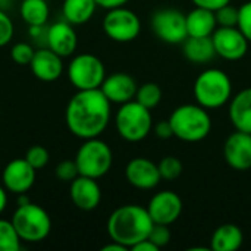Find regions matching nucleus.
I'll return each mask as SVG.
<instances>
[{
  "mask_svg": "<svg viewBox=\"0 0 251 251\" xmlns=\"http://www.w3.org/2000/svg\"><path fill=\"white\" fill-rule=\"evenodd\" d=\"M191 1L199 7H204V9H209L213 12H216L222 6L231 3V0H191Z\"/></svg>",
  "mask_w": 251,
  "mask_h": 251,
  "instance_id": "e433bc0d",
  "label": "nucleus"
},
{
  "mask_svg": "<svg viewBox=\"0 0 251 251\" xmlns=\"http://www.w3.org/2000/svg\"><path fill=\"white\" fill-rule=\"evenodd\" d=\"M10 221L22 243H41L51 231L50 215L46 209L32 201L18 204Z\"/></svg>",
  "mask_w": 251,
  "mask_h": 251,
  "instance_id": "39448f33",
  "label": "nucleus"
},
{
  "mask_svg": "<svg viewBox=\"0 0 251 251\" xmlns=\"http://www.w3.org/2000/svg\"><path fill=\"white\" fill-rule=\"evenodd\" d=\"M126 181L138 190H153L162 181L159 166L146 157H135L125 168Z\"/></svg>",
  "mask_w": 251,
  "mask_h": 251,
  "instance_id": "dca6fc26",
  "label": "nucleus"
},
{
  "mask_svg": "<svg viewBox=\"0 0 251 251\" xmlns=\"http://www.w3.org/2000/svg\"><path fill=\"white\" fill-rule=\"evenodd\" d=\"M104 34L116 43L134 41L141 31V21L135 12L125 6L109 9L103 19Z\"/></svg>",
  "mask_w": 251,
  "mask_h": 251,
  "instance_id": "1a4fd4ad",
  "label": "nucleus"
},
{
  "mask_svg": "<svg viewBox=\"0 0 251 251\" xmlns=\"http://www.w3.org/2000/svg\"><path fill=\"white\" fill-rule=\"evenodd\" d=\"M100 90L103 91V94L107 97L110 103L124 104L135 99L138 85L129 74L115 72V74L106 75Z\"/></svg>",
  "mask_w": 251,
  "mask_h": 251,
  "instance_id": "a211bd4d",
  "label": "nucleus"
},
{
  "mask_svg": "<svg viewBox=\"0 0 251 251\" xmlns=\"http://www.w3.org/2000/svg\"><path fill=\"white\" fill-rule=\"evenodd\" d=\"M22 240L19 238L12 221L0 218V251H19Z\"/></svg>",
  "mask_w": 251,
  "mask_h": 251,
  "instance_id": "a878e982",
  "label": "nucleus"
},
{
  "mask_svg": "<svg viewBox=\"0 0 251 251\" xmlns=\"http://www.w3.org/2000/svg\"><path fill=\"white\" fill-rule=\"evenodd\" d=\"M153 131L162 140H168V138H172L174 137V131H172V125H171L169 119L168 121H159L153 126Z\"/></svg>",
  "mask_w": 251,
  "mask_h": 251,
  "instance_id": "c9c22d12",
  "label": "nucleus"
},
{
  "mask_svg": "<svg viewBox=\"0 0 251 251\" xmlns=\"http://www.w3.org/2000/svg\"><path fill=\"white\" fill-rule=\"evenodd\" d=\"M75 163L78 166L79 175L99 179L110 171L113 153L110 146L99 137L88 138L84 140L78 149L75 154Z\"/></svg>",
  "mask_w": 251,
  "mask_h": 251,
  "instance_id": "0eeeda50",
  "label": "nucleus"
},
{
  "mask_svg": "<svg viewBox=\"0 0 251 251\" xmlns=\"http://www.w3.org/2000/svg\"><path fill=\"white\" fill-rule=\"evenodd\" d=\"M9 3H12V0H0V9H6L9 6Z\"/></svg>",
  "mask_w": 251,
  "mask_h": 251,
  "instance_id": "79ce46f5",
  "label": "nucleus"
},
{
  "mask_svg": "<svg viewBox=\"0 0 251 251\" xmlns=\"http://www.w3.org/2000/svg\"><path fill=\"white\" fill-rule=\"evenodd\" d=\"M182 51L191 63L203 65L216 56L215 44L210 37H187L182 43Z\"/></svg>",
  "mask_w": 251,
  "mask_h": 251,
  "instance_id": "4be33fe9",
  "label": "nucleus"
},
{
  "mask_svg": "<svg viewBox=\"0 0 251 251\" xmlns=\"http://www.w3.org/2000/svg\"><path fill=\"white\" fill-rule=\"evenodd\" d=\"M171 237H172V234H171L169 225H162V224H154L149 234V240L151 243H154L159 249L168 246L171 241Z\"/></svg>",
  "mask_w": 251,
  "mask_h": 251,
  "instance_id": "473e14b6",
  "label": "nucleus"
},
{
  "mask_svg": "<svg viewBox=\"0 0 251 251\" xmlns=\"http://www.w3.org/2000/svg\"><path fill=\"white\" fill-rule=\"evenodd\" d=\"M174 137L187 143L203 141L212 131V119L203 106L181 104L169 116Z\"/></svg>",
  "mask_w": 251,
  "mask_h": 251,
  "instance_id": "7ed1b4c3",
  "label": "nucleus"
},
{
  "mask_svg": "<svg viewBox=\"0 0 251 251\" xmlns=\"http://www.w3.org/2000/svg\"><path fill=\"white\" fill-rule=\"evenodd\" d=\"M7 206V190L3 187V184H0V215L4 212Z\"/></svg>",
  "mask_w": 251,
  "mask_h": 251,
  "instance_id": "ea45409f",
  "label": "nucleus"
},
{
  "mask_svg": "<svg viewBox=\"0 0 251 251\" xmlns=\"http://www.w3.org/2000/svg\"><path fill=\"white\" fill-rule=\"evenodd\" d=\"M216 54L226 60H240L249 50V40L238 26H218L212 34Z\"/></svg>",
  "mask_w": 251,
  "mask_h": 251,
  "instance_id": "9b49d317",
  "label": "nucleus"
},
{
  "mask_svg": "<svg viewBox=\"0 0 251 251\" xmlns=\"http://www.w3.org/2000/svg\"><path fill=\"white\" fill-rule=\"evenodd\" d=\"M218 26H237L238 25V9L231 6V3L219 7L216 12Z\"/></svg>",
  "mask_w": 251,
  "mask_h": 251,
  "instance_id": "7c9ffc66",
  "label": "nucleus"
},
{
  "mask_svg": "<svg viewBox=\"0 0 251 251\" xmlns=\"http://www.w3.org/2000/svg\"><path fill=\"white\" fill-rule=\"evenodd\" d=\"M135 100L147 109H154L162 100V90L156 82H146L138 87Z\"/></svg>",
  "mask_w": 251,
  "mask_h": 251,
  "instance_id": "bb28decb",
  "label": "nucleus"
},
{
  "mask_svg": "<svg viewBox=\"0 0 251 251\" xmlns=\"http://www.w3.org/2000/svg\"><path fill=\"white\" fill-rule=\"evenodd\" d=\"M35 169L25 160V157L10 160L1 172L3 187L16 196L28 193L35 184Z\"/></svg>",
  "mask_w": 251,
  "mask_h": 251,
  "instance_id": "f8f14e48",
  "label": "nucleus"
},
{
  "mask_svg": "<svg viewBox=\"0 0 251 251\" xmlns=\"http://www.w3.org/2000/svg\"><path fill=\"white\" fill-rule=\"evenodd\" d=\"M110 106L100 88L76 90L65 110L68 129L81 140L100 137L110 122Z\"/></svg>",
  "mask_w": 251,
  "mask_h": 251,
  "instance_id": "f257e3e1",
  "label": "nucleus"
},
{
  "mask_svg": "<svg viewBox=\"0 0 251 251\" xmlns=\"http://www.w3.org/2000/svg\"><path fill=\"white\" fill-rule=\"evenodd\" d=\"M54 175L59 181L71 184L79 175L75 159L74 160H62L60 163H57V166L54 169Z\"/></svg>",
  "mask_w": 251,
  "mask_h": 251,
  "instance_id": "2f4dec72",
  "label": "nucleus"
},
{
  "mask_svg": "<svg viewBox=\"0 0 251 251\" xmlns=\"http://www.w3.org/2000/svg\"><path fill=\"white\" fill-rule=\"evenodd\" d=\"M62 59V56H59L49 47H40L34 53L29 69L37 79L43 82H53L59 79L63 74Z\"/></svg>",
  "mask_w": 251,
  "mask_h": 251,
  "instance_id": "6ab92c4d",
  "label": "nucleus"
},
{
  "mask_svg": "<svg viewBox=\"0 0 251 251\" xmlns=\"http://www.w3.org/2000/svg\"><path fill=\"white\" fill-rule=\"evenodd\" d=\"M112 241V240H110ZM128 249L125 247V246H122V244H119V243H116V241H112L110 244H107V246H104V247H101V251H126Z\"/></svg>",
  "mask_w": 251,
  "mask_h": 251,
  "instance_id": "a19ab883",
  "label": "nucleus"
},
{
  "mask_svg": "<svg viewBox=\"0 0 251 251\" xmlns=\"http://www.w3.org/2000/svg\"><path fill=\"white\" fill-rule=\"evenodd\" d=\"M188 37H210L218 28L216 15L213 10L196 6L185 15Z\"/></svg>",
  "mask_w": 251,
  "mask_h": 251,
  "instance_id": "412c9836",
  "label": "nucleus"
},
{
  "mask_svg": "<svg viewBox=\"0 0 251 251\" xmlns=\"http://www.w3.org/2000/svg\"><path fill=\"white\" fill-rule=\"evenodd\" d=\"M15 34V26L10 16L0 9V47H4L10 43Z\"/></svg>",
  "mask_w": 251,
  "mask_h": 251,
  "instance_id": "72a5a7b5",
  "label": "nucleus"
},
{
  "mask_svg": "<svg viewBox=\"0 0 251 251\" xmlns=\"http://www.w3.org/2000/svg\"><path fill=\"white\" fill-rule=\"evenodd\" d=\"M69 197L76 209L90 212L99 207L101 201V188L97 179L78 175L69 185Z\"/></svg>",
  "mask_w": 251,
  "mask_h": 251,
  "instance_id": "2eb2a0df",
  "label": "nucleus"
},
{
  "mask_svg": "<svg viewBox=\"0 0 251 251\" xmlns=\"http://www.w3.org/2000/svg\"><path fill=\"white\" fill-rule=\"evenodd\" d=\"M97 7L96 0H63L62 16L72 25H82L93 18Z\"/></svg>",
  "mask_w": 251,
  "mask_h": 251,
  "instance_id": "b1692460",
  "label": "nucleus"
},
{
  "mask_svg": "<svg viewBox=\"0 0 251 251\" xmlns=\"http://www.w3.org/2000/svg\"><path fill=\"white\" fill-rule=\"evenodd\" d=\"M115 125L121 138L128 143H138L147 138L153 129V118L150 109L134 99L121 104L115 116Z\"/></svg>",
  "mask_w": 251,
  "mask_h": 251,
  "instance_id": "423d86ee",
  "label": "nucleus"
},
{
  "mask_svg": "<svg viewBox=\"0 0 251 251\" xmlns=\"http://www.w3.org/2000/svg\"><path fill=\"white\" fill-rule=\"evenodd\" d=\"M25 160L35 169V171H40L43 168L47 166L49 160H50V154L47 151L46 147L43 146H31L26 153H25Z\"/></svg>",
  "mask_w": 251,
  "mask_h": 251,
  "instance_id": "c756f323",
  "label": "nucleus"
},
{
  "mask_svg": "<svg viewBox=\"0 0 251 251\" xmlns=\"http://www.w3.org/2000/svg\"><path fill=\"white\" fill-rule=\"evenodd\" d=\"M238 29L246 35V38L251 43V0L246 1L238 9Z\"/></svg>",
  "mask_w": 251,
  "mask_h": 251,
  "instance_id": "f704fd0d",
  "label": "nucleus"
},
{
  "mask_svg": "<svg viewBox=\"0 0 251 251\" xmlns=\"http://www.w3.org/2000/svg\"><path fill=\"white\" fill-rule=\"evenodd\" d=\"M224 157L235 171L251 169V134L235 129L224 144Z\"/></svg>",
  "mask_w": 251,
  "mask_h": 251,
  "instance_id": "4468645a",
  "label": "nucleus"
},
{
  "mask_svg": "<svg viewBox=\"0 0 251 251\" xmlns=\"http://www.w3.org/2000/svg\"><path fill=\"white\" fill-rule=\"evenodd\" d=\"M229 119L235 129L251 134V87L231 97Z\"/></svg>",
  "mask_w": 251,
  "mask_h": 251,
  "instance_id": "aec40b11",
  "label": "nucleus"
},
{
  "mask_svg": "<svg viewBox=\"0 0 251 251\" xmlns=\"http://www.w3.org/2000/svg\"><path fill=\"white\" fill-rule=\"evenodd\" d=\"M157 166H159V172H160L162 179H166V181H175L176 178L181 176L182 169H184L182 162L175 156L163 157Z\"/></svg>",
  "mask_w": 251,
  "mask_h": 251,
  "instance_id": "cd10ccee",
  "label": "nucleus"
},
{
  "mask_svg": "<svg viewBox=\"0 0 251 251\" xmlns=\"http://www.w3.org/2000/svg\"><path fill=\"white\" fill-rule=\"evenodd\" d=\"M106 78V68L100 57L91 53H79L68 66V79L76 90L100 88Z\"/></svg>",
  "mask_w": 251,
  "mask_h": 251,
  "instance_id": "6e6552de",
  "label": "nucleus"
},
{
  "mask_svg": "<svg viewBox=\"0 0 251 251\" xmlns=\"http://www.w3.org/2000/svg\"><path fill=\"white\" fill-rule=\"evenodd\" d=\"M46 47L62 57L72 56L78 47V35L74 25L63 19L47 26Z\"/></svg>",
  "mask_w": 251,
  "mask_h": 251,
  "instance_id": "f3484780",
  "label": "nucleus"
},
{
  "mask_svg": "<svg viewBox=\"0 0 251 251\" xmlns=\"http://www.w3.org/2000/svg\"><path fill=\"white\" fill-rule=\"evenodd\" d=\"M151 221L147 207L140 204H124L115 209L107 219V234L112 241H116L126 249H132L137 243L149 238Z\"/></svg>",
  "mask_w": 251,
  "mask_h": 251,
  "instance_id": "f03ea898",
  "label": "nucleus"
},
{
  "mask_svg": "<svg viewBox=\"0 0 251 251\" xmlns=\"http://www.w3.org/2000/svg\"><path fill=\"white\" fill-rule=\"evenodd\" d=\"M194 97L204 109H219L232 97V82L226 72L216 68L203 71L193 87Z\"/></svg>",
  "mask_w": 251,
  "mask_h": 251,
  "instance_id": "20e7f679",
  "label": "nucleus"
},
{
  "mask_svg": "<svg viewBox=\"0 0 251 251\" xmlns=\"http://www.w3.org/2000/svg\"><path fill=\"white\" fill-rule=\"evenodd\" d=\"M131 250L132 251H159V247H157L154 243H151L149 238H146V240H143V241L137 243Z\"/></svg>",
  "mask_w": 251,
  "mask_h": 251,
  "instance_id": "4c0bfd02",
  "label": "nucleus"
},
{
  "mask_svg": "<svg viewBox=\"0 0 251 251\" xmlns=\"http://www.w3.org/2000/svg\"><path fill=\"white\" fill-rule=\"evenodd\" d=\"M147 210L154 224L172 225L182 213V200L176 193L165 190L151 197Z\"/></svg>",
  "mask_w": 251,
  "mask_h": 251,
  "instance_id": "ddd939ff",
  "label": "nucleus"
},
{
  "mask_svg": "<svg viewBox=\"0 0 251 251\" xmlns=\"http://www.w3.org/2000/svg\"><path fill=\"white\" fill-rule=\"evenodd\" d=\"M244 234L235 224H224L218 226L210 240V250L235 251L243 246Z\"/></svg>",
  "mask_w": 251,
  "mask_h": 251,
  "instance_id": "5701e85b",
  "label": "nucleus"
},
{
  "mask_svg": "<svg viewBox=\"0 0 251 251\" xmlns=\"http://www.w3.org/2000/svg\"><path fill=\"white\" fill-rule=\"evenodd\" d=\"M99 7L103 9H113V7H119V6H125L129 0H96Z\"/></svg>",
  "mask_w": 251,
  "mask_h": 251,
  "instance_id": "58836bf2",
  "label": "nucleus"
},
{
  "mask_svg": "<svg viewBox=\"0 0 251 251\" xmlns=\"http://www.w3.org/2000/svg\"><path fill=\"white\" fill-rule=\"evenodd\" d=\"M35 49L32 47V44L25 43V41H19L16 44L12 46L10 49V57L16 65L21 66H29L32 57H34Z\"/></svg>",
  "mask_w": 251,
  "mask_h": 251,
  "instance_id": "c85d7f7f",
  "label": "nucleus"
},
{
  "mask_svg": "<svg viewBox=\"0 0 251 251\" xmlns=\"http://www.w3.org/2000/svg\"><path fill=\"white\" fill-rule=\"evenodd\" d=\"M19 13L28 26L46 25L50 16V7L46 0H22Z\"/></svg>",
  "mask_w": 251,
  "mask_h": 251,
  "instance_id": "393cba45",
  "label": "nucleus"
},
{
  "mask_svg": "<svg viewBox=\"0 0 251 251\" xmlns=\"http://www.w3.org/2000/svg\"><path fill=\"white\" fill-rule=\"evenodd\" d=\"M150 25L154 35L168 44H182L188 37L185 13L178 9L165 7L156 10L151 15Z\"/></svg>",
  "mask_w": 251,
  "mask_h": 251,
  "instance_id": "9d476101",
  "label": "nucleus"
}]
</instances>
